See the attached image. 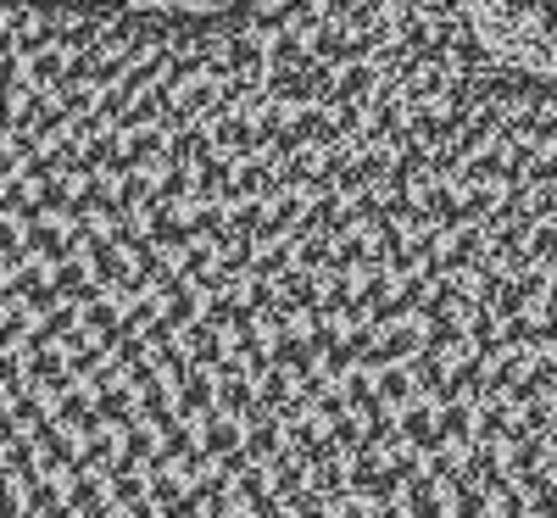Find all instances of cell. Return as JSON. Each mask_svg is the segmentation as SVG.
<instances>
[{"instance_id":"6da1fadb","label":"cell","mask_w":557,"mask_h":518,"mask_svg":"<svg viewBox=\"0 0 557 518\" xmlns=\"http://www.w3.org/2000/svg\"><path fill=\"white\" fill-rule=\"evenodd\" d=\"M457 39L469 51L530 84H557V0H457Z\"/></svg>"}]
</instances>
